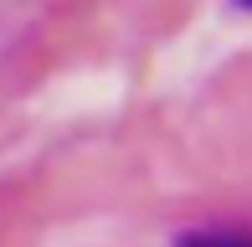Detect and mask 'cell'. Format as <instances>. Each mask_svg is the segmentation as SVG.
I'll return each mask as SVG.
<instances>
[{
  "mask_svg": "<svg viewBox=\"0 0 252 247\" xmlns=\"http://www.w3.org/2000/svg\"><path fill=\"white\" fill-rule=\"evenodd\" d=\"M175 247H247V237L237 227H186Z\"/></svg>",
  "mask_w": 252,
  "mask_h": 247,
  "instance_id": "6da1fadb",
  "label": "cell"
},
{
  "mask_svg": "<svg viewBox=\"0 0 252 247\" xmlns=\"http://www.w3.org/2000/svg\"><path fill=\"white\" fill-rule=\"evenodd\" d=\"M226 5H232V10H247V5H252V0H226Z\"/></svg>",
  "mask_w": 252,
  "mask_h": 247,
  "instance_id": "7a4b0ae2",
  "label": "cell"
}]
</instances>
